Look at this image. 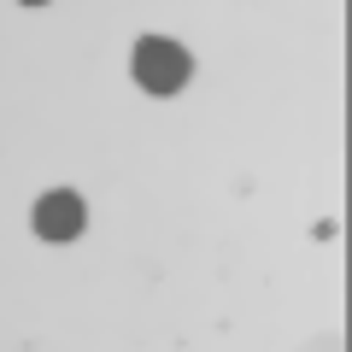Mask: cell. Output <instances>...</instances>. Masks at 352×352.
<instances>
[{"instance_id":"2","label":"cell","mask_w":352,"mask_h":352,"mask_svg":"<svg viewBox=\"0 0 352 352\" xmlns=\"http://www.w3.org/2000/svg\"><path fill=\"white\" fill-rule=\"evenodd\" d=\"M36 235L41 241H76L82 235V223H88V206H82V194H71V188H53V194H41L36 200Z\"/></svg>"},{"instance_id":"1","label":"cell","mask_w":352,"mask_h":352,"mask_svg":"<svg viewBox=\"0 0 352 352\" xmlns=\"http://www.w3.org/2000/svg\"><path fill=\"white\" fill-rule=\"evenodd\" d=\"M129 71H135V82L147 88V94H176V88L194 76V59H188V47L170 41V36H141Z\"/></svg>"},{"instance_id":"3","label":"cell","mask_w":352,"mask_h":352,"mask_svg":"<svg viewBox=\"0 0 352 352\" xmlns=\"http://www.w3.org/2000/svg\"><path fill=\"white\" fill-rule=\"evenodd\" d=\"M24 6H47V0H24Z\"/></svg>"}]
</instances>
